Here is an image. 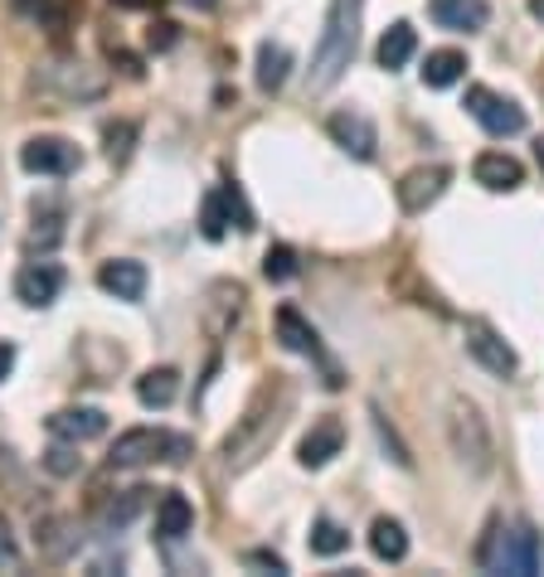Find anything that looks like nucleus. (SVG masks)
Instances as JSON below:
<instances>
[{"label": "nucleus", "mask_w": 544, "mask_h": 577, "mask_svg": "<svg viewBox=\"0 0 544 577\" xmlns=\"http://www.w3.org/2000/svg\"><path fill=\"white\" fill-rule=\"evenodd\" d=\"M447 180H453V171L447 165H418V171H408L399 180V209L404 214H428V204H437L447 190Z\"/></svg>", "instance_id": "f8f14e48"}, {"label": "nucleus", "mask_w": 544, "mask_h": 577, "mask_svg": "<svg viewBox=\"0 0 544 577\" xmlns=\"http://www.w3.org/2000/svg\"><path fill=\"white\" fill-rule=\"evenodd\" d=\"M292 417V384L282 379V374H272L254 388V398H248L244 417L234 423V432L224 437V447H219V456H224L228 471H248L263 451L282 437V427H287Z\"/></svg>", "instance_id": "f257e3e1"}, {"label": "nucleus", "mask_w": 544, "mask_h": 577, "mask_svg": "<svg viewBox=\"0 0 544 577\" xmlns=\"http://www.w3.org/2000/svg\"><path fill=\"white\" fill-rule=\"evenodd\" d=\"M297 253H292L287 243H277V248H268V258H263V277L268 281H292L297 277Z\"/></svg>", "instance_id": "c756f323"}, {"label": "nucleus", "mask_w": 544, "mask_h": 577, "mask_svg": "<svg viewBox=\"0 0 544 577\" xmlns=\"http://www.w3.org/2000/svg\"><path fill=\"white\" fill-rule=\"evenodd\" d=\"M190 5H195V0H190ZM200 5H214V0H200Z\"/></svg>", "instance_id": "ea45409f"}, {"label": "nucleus", "mask_w": 544, "mask_h": 577, "mask_svg": "<svg viewBox=\"0 0 544 577\" xmlns=\"http://www.w3.org/2000/svg\"><path fill=\"white\" fill-rule=\"evenodd\" d=\"M175 39H181V35H175V25H171V20H161V25H151V35H146V45H151V49H171Z\"/></svg>", "instance_id": "72a5a7b5"}, {"label": "nucleus", "mask_w": 544, "mask_h": 577, "mask_svg": "<svg viewBox=\"0 0 544 577\" xmlns=\"http://www.w3.org/2000/svg\"><path fill=\"white\" fill-rule=\"evenodd\" d=\"M326 131L345 155H355V161H374V151H380V131H374V122L364 117V112H350V108L331 112Z\"/></svg>", "instance_id": "9b49d317"}, {"label": "nucleus", "mask_w": 544, "mask_h": 577, "mask_svg": "<svg viewBox=\"0 0 544 577\" xmlns=\"http://www.w3.org/2000/svg\"><path fill=\"white\" fill-rule=\"evenodd\" d=\"M238 316H244V287L238 281H214L209 287V311H205L209 335H224Z\"/></svg>", "instance_id": "aec40b11"}, {"label": "nucleus", "mask_w": 544, "mask_h": 577, "mask_svg": "<svg viewBox=\"0 0 544 577\" xmlns=\"http://www.w3.org/2000/svg\"><path fill=\"white\" fill-rule=\"evenodd\" d=\"M535 155H540V165H544V141H540V146H535Z\"/></svg>", "instance_id": "58836bf2"}, {"label": "nucleus", "mask_w": 544, "mask_h": 577, "mask_svg": "<svg viewBox=\"0 0 544 577\" xmlns=\"http://www.w3.org/2000/svg\"><path fill=\"white\" fill-rule=\"evenodd\" d=\"M10 369H15V344H10V340H0V384L10 379Z\"/></svg>", "instance_id": "c9c22d12"}, {"label": "nucleus", "mask_w": 544, "mask_h": 577, "mask_svg": "<svg viewBox=\"0 0 544 577\" xmlns=\"http://www.w3.org/2000/svg\"><path fill=\"white\" fill-rule=\"evenodd\" d=\"M530 15H535L540 25H544V0H530Z\"/></svg>", "instance_id": "4c0bfd02"}, {"label": "nucleus", "mask_w": 544, "mask_h": 577, "mask_svg": "<svg viewBox=\"0 0 544 577\" xmlns=\"http://www.w3.org/2000/svg\"><path fill=\"white\" fill-rule=\"evenodd\" d=\"M418 54V29L408 25V20H394L390 29L380 35V49H374V59H380V68H404L408 59Z\"/></svg>", "instance_id": "4be33fe9"}, {"label": "nucleus", "mask_w": 544, "mask_h": 577, "mask_svg": "<svg viewBox=\"0 0 544 577\" xmlns=\"http://www.w3.org/2000/svg\"><path fill=\"white\" fill-rule=\"evenodd\" d=\"M360 15H364V0H331L326 5V25H321L317 54H311V88L317 92L336 88L345 78L355 49H360Z\"/></svg>", "instance_id": "f03ea898"}, {"label": "nucleus", "mask_w": 544, "mask_h": 577, "mask_svg": "<svg viewBox=\"0 0 544 577\" xmlns=\"http://www.w3.org/2000/svg\"><path fill=\"white\" fill-rule=\"evenodd\" d=\"M370 549L380 563H404L408 559V534L399 519H390V514H380V519L370 524Z\"/></svg>", "instance_id": "b1692460"}, {"label": "nucleus", "mask_w": 544, "mask_h": 577, "mask_svg": "<svg viewBox=\"0 0 544 577\" xmlns=\"http://www.w3.org/2000/svg\"><path fill=\"white\" fill-rule=\"evenodd\" d=\"M287 73H292L287 45H272V39H263V45H258V88H263V92H282Z\"/></svg>", "instance_id": "a878e982"}, {"label": "nucleus", "mask_w": 544, "mask_h": 577, "mask_svg": "<svg viewBox=\"0 0 544 577\" xmlns=\"http://www.w3.org/2000/svg\"><path fill=\"white\" fill-rule=\"evenodd\" d=\"M311 553H317V559H341L345 549H350V529H341L336 519H317L311 524Z\"/></svg>", "instance_id": "bb28decb"}, {"label": "nucleus", "mask_w": 544, "mask_h": 577, "mask_svg": "<svg viewBox=\"0 0 544 577\" xmlns=\"http://www.w3.org/2000/svg\"><path fill=\"white\" fill-rule=\"evenodd\" d=\"M190 451H195V442L185 432H165V427H132V432H122L118 442H112L108 466L112 471H136V466H156V461L181 466Z\"/></svg>", "instance_id": "20e7f679"}, {"label": "nucleus", "mask_w": 544, "mask_h": 577, "mask_svg": "<svg viewBox=\"0 0 544 577\" xmlns=\"http://www.w3.org/2000/svg\"><path fill=\"white\" fill-rule=\"evenodd\" d=\"M228 224H238L248 234L254 228V214H248L244 195L234 190V185H219V190L205 195V209H200V234L209 238V243H219V238L228 234Z\"/></svg>", "instance_id": "9d476101"}, {"label": "nucleus", "mask_w": 544, "mask_h": 577, "mask_svg": "<svg viewBox=\"0 0 544 577\" xmlns=\"http://www.w3.org/2000/svg\"><path fill=\"white\" fill-rule=\"evenodd\" d=\"M467 112L481 122V131H491V136H520L526 131V108L520 102H510V98H500V92H491V88H467Z\"/></svg>", "instance_id": "0eeeda50"}, {"label": "nucleus", "mask_w": 544, "mask_h": 577, "mask_svg": "<svg viewBox=\"0 0 544 577\" xmlns=\"http://www.w3.org/2000/svg\"><path fill=\"white\" fill-rule=\"evenodd\" d=\"M467 78V54L462 49H433L423 64V83L428 88H453V83Z\"/></svg>", "instance_id": "393cba45"}, {"label": "nucleus", "mask_w": 544, "mask_h": 577, "mask_svg": "<svg viewBox=\"0 0 544 577\" xmlns=\"http://www.w3.org/2000/svg\"><path fill=\"white\" fill-rule=\"evenodd\" d=\"M467 354H472L486 374H496V379H510V374L520 369V354L500 340V330L491 321H467Z\"/></svg>", "instance_id": "6e6552de"}, {"label": "nucleus", "mask_w": 544, "mask_h": 577, "mask_svg": "<svg viewBox=\"0 0 544 577\" xmlns=\"http://www.w3.org/2000/svg\"><path fill=\"white\" fill-rule=\"evenodd\" d=\"M477 563L486 573H516V577H535L544 568V539L530 524H500L491 519L486 543H481Z\"/></svg>", "instance_id": "7ed1b4c3"}, {"label": "nucleus", "mask_w": 544, "mask_h": 577, "mask_svg": "<svg viewBox=\"0 0 544 577\" xmlns=\"http://www.w3.org/2000/svg\"><path fill=\"white\" fill-rule=\"evenodd\" d=\"M54 88L64 92V98L88 102V98H102V88H108V78H102L98 68L78 64V59H69V64H59V68H54Z\"/></svg>", "instance_id": "412c9836"}, {"label": "nucleus", "mask_w": 544, "mask_h": 577, "mask_svg": "<svg viewBox=\"0 0 544 577\" xmlns=\"http://www.w3.org/2000/svg\"><path fill=\"white\" fill-rule=\"evenodd\" d=\"M59 291H64V267L59 262H25L15 272V297L25 306H54Z\"/></svg>", "instance_id": "ddd939ff"}, {"label": "nucleus", "mask_w": 544, "mask_h": 577, "mask_svg": "<svg viewBox=\"0 0 544 577\" xmlns=\"http://www.w3.org/2000/svg\"><path fill=\"white\" fill-rule=\"evenodd\" d=\"M146 267L136 258H118V262H102L98 267V287L108 291V297H118V301H141L146 297Z\"/></svg>", "instance_id": "f3484780"}, {"label": "nucleus", "mask_w": 544, "mask_h": 577, "mask_svg": "<svg viewBox=\"0 0 544 577\" xmlns=\"http://www.w3.org/2000/svg\"><path fill=\"white\" fill-rule=\"evenodd\" d=\"M195 529V505L181 496V490H161V505H156V539L175 543Z\"/></svg>", "instance_id": "6ab92c4d"}, {"label": "nucleus", "mask_w": 544, "mask_h": 577, "mask_svg": "<svg viewBox=\"0 0 544 577\" xmlns=\"http://www.w3.org/2000/svg\"><path fill=\"white\" fill-rule=\"evenodd\" d=\"M277 340L287 344L292 354H307V360H317V364H321V374H326V388H345L341 364L326 354V344H321L317 325H311L307 316H301L297 306H277Z\"/></svg>", "instance_id": "423d86ee"}, {"label": "nucleus", "mask_w": 544, "mask_h": 577, "mask_svg": "<svg viewBox=\"0 0 544 577\" xmlns=\"http://www.w3.org/2000/svg\"><path fill=\"white\" fill-rule=\"evenodd\" d=\"M78 146L64 141V136H29L25 146H20V165H25L29 175H73L78 171Z\"/></svg>", "instance_id": "1a4fd4ad"}, {"label": "nucleus", "mask_w": 544, "mask_h": 577, "mask_svg": "<svg viewBox=\"0 0 544 577\" xmlns=\"http://www.w3.org/2000/svg\"><path fill=\"white\" fill-rule=\"evenodd\" d=\"M0 568H5V573L20 568V549H15V539H10L5 524H0Z\"/></svg>", "instance_id": "473e14b6"}, {"label": "nucleus", "mask_w": 544, "mask_h": 577, "mask_svg": "<svg viewBox=\"0 0 544 577\" xmlns=\"http://www.w3.org/2000/svg\"><path fill=\"white\" fill-rule=\"evenodd\" d=\"M447 442H453L457 461L472 466L477 476L491 471V427L472 398H453V403H447Z\"/></svg>", "instance_id": "39448f33"}, {"label": "nucleus", "mask_w": 544, "mask_h": 577, "mask_svg": "<svg viewBox=\"0 0 544 577\" xmlns=\"http://www.w3.org/2000/svg\"><path fill=\"white\" fill-rule=\"evenodd\" d=\"M175 393H181V369H171V364L146 369L141 379H136V398H141V407H171Z\"/></svg>", "instance_id": "5701e85b"}, {"label": "nucleus", "mask_w": 544, "mask_h": 577, "mask_svg": "<svg viewBox=\"0 0 544 577\" xmlns=\"http://www.w3.org/2000/svg\"><path fill=\"white\" fill-rule=\"evenodd\" d=\"M108 432V413L102 407H59L54 417H49V437L54 442H92V437Z\"/></svg>", "instance_id": "4468645a"}, {"label": "nucleus", "mask_w": 544, "mask_h": 577, "mask_svg": "<svg viewBox=\"0 0 544 577\" xmlns=\"http://www.w3.org/2000/svg\"><path fill=\"white\" fill-rule=\"evenodd\" d=\"M118 5H127V10H151V5H161V0H118Z\"/></svg>", "instance_id": "e433bc0d"}, {"label": "nucleus", "mask_w": 544, "mask_h": 577, "mask_svg": "<svg viewBox=\"0 0 544 577\" xmlns=\"http://www.w3.org/2000/svg\"><path fill=\"white\" fill-rule=\"evenodd\" d=\"M45 466L54 471V476H78L83 471V456H78V442H59L45 451Z\"/></svg>", "instance_id": "7c9ffc66"}, {"label": "nucleus", "mask_w": 544, "mask_h": 577, "mask_svg": "<svg viewBox=\"0 0 544 577\" xmlns=\"http://www.w3.org/2000/svg\"><path fill=\"white\" fill-rule=\"evenodd\" d=\"M102 141H108V161L112 165H127L132 146H136V122H112V127L102 131Z\"/></svg>", "instance_id": "c85d7f7f"}, {"label": "nucleus", "mask_w": 544, "mask_h": 577, "mask_svg": "<svg viewBox=\"0 0 544 577\" xmlns=\"http://www.w3.org/2000/svg\"><path fill=\"white\" fill-rule=\"evenodd\" d=\"M472 175H477V185H486L491 195H510V190L526 185V165H520L516 155H506V151H481Z\"/></svg>", "instance_id": "2eb2a0df"}, {"label": "nucleus", "mask_w": 544, "mask_h": 577, "mask_svg": "<svg viewBox=\"0 0 544 577\" xmlns=\"http://www.w3.org/2000/svg\"><path fill=\"white\" fill-rule=\"evenodd\" d=\"M146 496H151V490H127L122 500H112V505L102 510V529H127V524L136 519V510L146 505Z\"/></svg>", "instance_id": "cd10ccee"}, {"label": "nucleus", "mask_w": 544, "mask_h": 577, "mask_svg": "<svg viewBox=\"0 0 544 577\" xmlns=\"http://www.w3.org/2000/svg\"><path fill=\"white\" fill-rule=\"evenodd\" d=\"M374 427H380V442H384V447H390V451H394V461H399V466H404V471H408V466H413V451H408V447L399 442V432H394V427H390V417H384V413H380V407H374Z\"/></svg>", "instance_id": "2f4dec72"}, {"label": "nucleus", "mask_w": 544, "mask_h": 577, "mask_svg": "<svg viewBox=\"0 0 544 577\" xmlns=\"http://www.w3.org/2000/svg\"><path fill=\"white\" fill-rule=\"evenodd\" d=\"M428 15L437 20L443 29H457V35H472L491 20L486 0H428Z\"/></svg>", "instance_id": "a211bd4d"}, {"label": "nucleus", "mask_w": 544, "mask_h": 577, "mask_svg": "<svg viewBox=\"0 0 544 577\" xmlns=\"http://www.w3.org/2000/svg\"><path fill=\"white\" fill-rule=\"evenodd\" d=\"M341 447H345V423H341V417H321V423L311 427L307 437H301L297 461L307 471H321L331 456H341Z\"/></svg>", "instance_id": "dca6fc26"}, {"label": "nucleus", "mask_w": 544, "mask_h": 577, "mask_svg": "<svg viewBox=\"0 0 544 577\" xmlns=\"http://www.w3.org/2000/svg\"><path fill=\"white\" fill-rule=\"evenodd\" d=\"M248 563L254 568H272V573H287V563L277 559V553H268V549H258V553H248Z\"/></svg>", "instance_id": "f704fd0d"}]
</instances>
